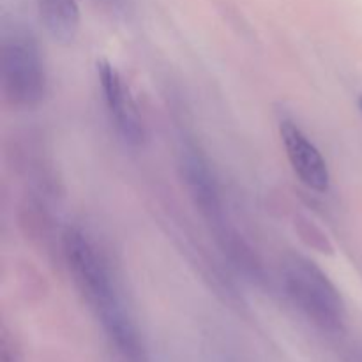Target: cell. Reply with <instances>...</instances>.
<instances>
[{"instance_id":"cell-1","label":"cell","mask_w":362,"mask_h":362,"mask_svg":"<svg viewBox=\"0 0 362 362\" xmlns=\"http://www.w3.org/2000/svg\"><path fill=\"white\" fill-rule=\"evenodd\" d=\"M67 269L110 346L122 362H148L147 341L117 285L110 262L87 232L69 226L62 237Z\"/></svg>"},{"instance_id":"cell-2","label":"cell","mask_w":362,"mask_h":362,"mask_svg":"<svg viewBox=\"0 0 362 362\" xmlns=\"http://www.w3.org/2000/svg\"><path fill=\"white\" fill-rule=\"evenodd\" d=\"M283 286L293 306L327 332L343 331L346 308L341 293L313 260L290 255L283 262Z\"/></svg>"},{"instance_id":"cell-3","label":"cell","mask_w":362,"mask_h":362,"mask_svg":"<svg viewBox=\"0 0 362 362\" xmlns=\"http://www.w3.org/2000/svg\"><path fill=\"white\" fill-rule=\"evenodd\" d=\"M0 81L4 99L13 108H34L48 90L45 60L30 34L13 30L0 45Z\"/></svg>"},{"instance_id":"cell-4","label":"cell","mask_w":362,"mask_h":362,"mask_svg":"<svg viewBox=\"0 0 362 362\" xmlns=\"http://www.w3.org/2000/svg\"><path fill=\"white\" fill-rule=\"evenodd\" d=\"M180 166H182L184 180H186L191 200L194 202L205 221L214 230L219 244L225 247L226 253L230 257H235L246 247V244L239 239L235 230L230 226L226 219L221 186L207 156L194 144H187L180 154Z\"/></svg>"},{"instance_id":"cell-5","label":"cell","mask_w":362,"mask_h":362,"mask_svg":"<svg viewBox=\"0 0 362 362\" xmlns=\"http://www.w3.org/2000/svg\"><path fill=\"white\" fill-rule=\"evenodd\" d=\"M98 78L106 112H108L110 120H112L120 140L131 147H138L144 144V119H141L140 108H138L129 90V85H126L122 74L110 60L103 59L98 62Z\"/></svg>"},{"instance_id":"cell-6","label":"cell","mask_w":362,"mask_h":362,"mask_svg":"<svg viewBox=\"0 0 362 362\" xmlns=\"http://www.w3.org/2000/svg\"><path fill=\"white\" fill-rule=\"evenodd\" d=\"M283 147L293 173L311 191L325 193L331 186V172L317 145L304 134L296 122L283 119L279 124Z\"/></svg>"},{"instance_id":"cell-7","label":"cell","mask_w":362,"mask_h":362,"mask_svg":"<svg viewBox=\"0 0 362 362\" xmlns=\"http://www.w3.org/2000/svg\"><path fill=\"white\" fill-rule=\"evenodd\" d=\"M39 16L55 41L69 42L80 28V7L76 0H37Z\"/></svg>"},{"instance_id":"cell-8","label":"cell","mask_w":362,"mask_h":362,"mask_svg":"<svg viewBox=\"0 0 362 362\" xmlns=\"http://www.w3.org/2000/svg\"><path fill=\"white\" fill-rule=\"evenodd\" d=\"M0 362H25L16 338L11 334L6 325L0 329Z\"/></svg>"},{"instance_id":"cell-9","label":"cell","mask_w":362,"mask_h":362,"mask_svg":"<svg viewBox=\"0 0 362 362\" xmlns=\"http://www.w3.org/2000/svg\"><path fill=\"white\" fill-rule=\"evenodd\" d=\"M98 4H101L106 9L113 11V13H124L126 11V0H95Z\"/></svg>"},{"instance_id":"cell-10","label":"cell","mask_w":362,"mask_h":362,"mask_svg":"<svg viewBox=\"0 0 362 362\" xmlns=\"http://www.w3.org/2000/svg\"><path fill=\"white\" fill-rule=\"evenodd\" d=\"M359 110L362 112V98H359Z\"/></svg>"}]
</instances>
